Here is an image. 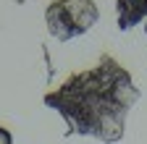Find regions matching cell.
<instances>
[{"label": "cell", "instance_id": "obj_1", "mask_svg": "<svg viewBox=\"0 0 147 144\" xmlns=\"http://www.w3.org/2000/svg\"><path fill=\"white\" fill-rule=\"evenodd\" d=\"M142 97L131 74L110 55L97 66L71 74L58 89L45 94V105L66 121V136H92L105 144L123 139L126 115Z\"/></svg>", "mask_w": 147, "mask_h": 144}, {"label": "cell", "instance_id": "obj_2", "mask_svg": "<svg viewBox=\"0 0 147 144\" xmlns=\"http://www.w3.org/2000/svg\"><path fill=\"white\" fill-rule=\"evenodd\" d=\"M100 11L92 0H53L45 8V24L50 34L61 42H68L89 31L97 24Z\"/></svg>", "mask_w": 147, "mask_h": 144}, {"label": "cell", "instance_id": "obj_3", "mask_svg": "<svg viewBox=\"0 0 147 144\" xmlns=\"http://www.w3.org/2000/svg\"><path fill=\"white\" fill-rule=\"evenodd\" d=\"M118 11V29L129 31L147 19V0H116Z\"/></svg>", "mask_w": 147, "mask_h": 144}, {"label": "cell", "instance_id": "obj_4", "mask_svg": "<svg viewBox=\"0 0 147 144\" xmlns=\"http://www.w3.org/2000/svg\"><path fill=\"white\" fill-rule=\"evenodd\" d=\"M0 144H13L11 131H8V129H3V126H0Z\"/></svg>", "mask_w": 147, "mask_h": 144}]
</instances>
